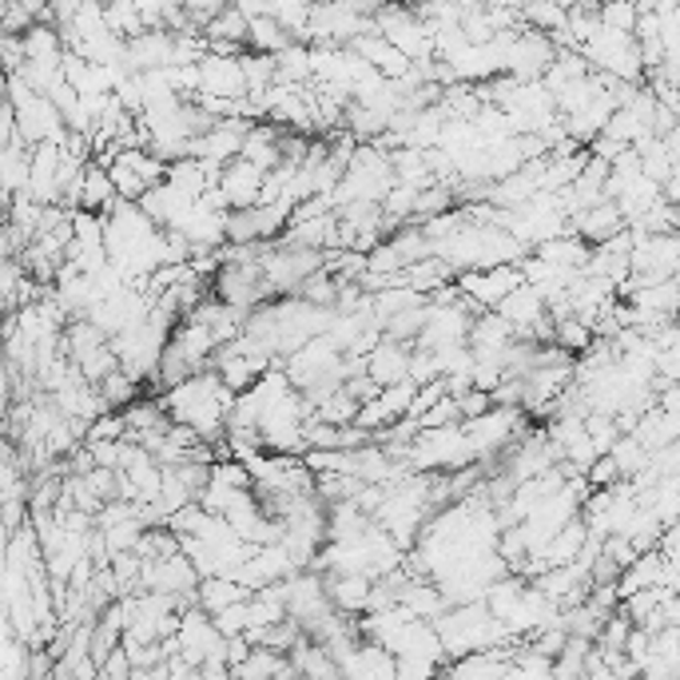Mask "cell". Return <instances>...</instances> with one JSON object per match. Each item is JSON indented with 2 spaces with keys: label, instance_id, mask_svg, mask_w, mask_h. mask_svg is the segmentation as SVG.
<instances>
[{
  "label": "cell",
  "instance_id": "cell-1",
  "mask_svg": "<svg viewBox=\"0 0 680 680\" xmlns=\"http://www.w3.org/2000/svg\"><path fill=\"white\" fill-rule=\"evenodd\" d=\"M239 390H231L223 382V375L215 367L196 370L191 378H183L179 387L164 390V406H168L171 422H183L208 442L227 438V410L235 402Z\"/></svg>",
  "mask_w": 680,
  "mask_h": 680
},
{
  "label": "cell",
  "instance_id": "cell-2",
  "mask_svg": "<svg viewBox=\"0 0 680 680\" xmlns=\"http://www.w3.org/2000/svg\"><path fill=\"white\" fill-rule=\"evenodd\" d=\"M478 458V450H473L470 434H466V426L461 422H450V426H434V430H422L419 438H414V446H410V466L414 470H466V466H473Z\"/></svg>",
  "mask_w": 680,
  "mask_h": 680
},
{
  "label": "cell",
  "instance_id": "cell-3",
  "mask_svg": "<svg viewBox=\"0 0 680 680\" xmlns=\"http://www.w3.org/2000/svg\"><path fill=\"white\" fill-rule=\"evenodd\" d=\"M522 263H498V267H478V271H458V287L466 299L478 306H498L513 287H522Z\"/></svg>",
  "mask_w": 680,
  "mask_h": 680
},
{
  "label": "cell",
  "instance_id": "cell-4",
  "mask_svg": "<svg viewBox=\"0 0 680 680\" xmlns=\"http://www.w3.org/2000/svg\"><path fill=\"white\" fill-rule=\"evenodd\" d=\"M199 76H203V88H199V92L223 96V100H243V96H252L239 53H208L199 60Z\"/></svg>",
  "mask_w": 680,
  "mask_h": 680
},
{
  "label": "cell",
  "instance_id": "cell-5",
  "mask_svg": "<svg viewBox=\"0 0 680 680\" xmlns=\"http://www.w3.org/2000/svg\"><path fill=\"white\" fill-rule=\"evenodd\" d=\"M176 60V32L164 24H152L140 36L127 41V64L132 73H156V68H171Z\"/></svg>",
  "mask_w": 680,
  "mask_h": 680
},
{
  "label": "cell",
  "instance_id": "cell-6",
  "mask_svg": "<svg viewBox=\"0 0 680 680\" xmlns=\"http://www.w3.org/2000/svg\"><path fill=\"white\" fill-rule=\"evenodd\" d=\"M263 183H267V171L259 164H252L247 156H235L223 168L220 188L227 196L231 208H252V203H263Z\"/></svg>",
  "mask_w": 680,
  "mask_h": 680
},
{
  "label": "cell",
  "instance_id": "cell-7",
  "mask_svg": "<svg viewBox=\"0 0 680 680\" xmlns=\"http://www.w3.org/2000/svg\"><path fill=\"white\" fill-rule=\"evenodd\" d=\"M410 367H414V350H410V343H398V338H387V335H382V343L367 355V375L375 378L378 387L406 382Z\"/></svg>",
  "mask_w": 680,
  "mask_h": 680
},
{
  "label": "cell",
  "instance_id": "cell-8",
  "mask_svg": "<svg viewBox=\"0 0 680 680\" xmlns=\"http://www.w3.org/2000/svg\"><path fill=\"white\" fill-rule=\"evenodd\" d=\"M625 227H628L625 211H621V203L613 196H605L601 203H593V208L577 211L573 215V231L581 235V239L597 243V247H601L605 239H613V235H621Z\"/></svg>",
  "mask_w": 680,
  "mask_h": 680
},
{
  "label": "cell",
  "instance_id": "cell-9",
  "mask_svg": "<svg viewBox=\"0 0 680 680\" xmlns=\"http://www.w3.org/2000/svg\"><path fill=\"white\" fill-rule=\"evenodd\" d=\"M140 208L159 223V227H179L183 215L196 208V196L188 191H179L176 183H159V188H147L144 199H140Z\"/></svg>",
  "mask_w": 680,
  "mask_h": 680
},
{
  "label": "cell",
  "instance_id": "cell-10",
  "mask_svg": "<svg viewBox=\"0 0 680 680\" xmlns=\"http://www.w3.org/2000/svg\"><path fill=\"white\" fill-rule=\"evenodd\" d=\"M326 589L343 613H370V593H375V577L370 573H326Z\"/></svg>",
  "mask_w": 680,
  "mask_h": 680
},
{
  "label": "cell",
  "instance_id": "cell-11",
  "mask_svg": "<svg viewBox=\"0 0 680 680\" xmlns=\"http://www.w3.org/2000/svg\"><path fill=\"white\" fill-rule=\"evenodd\" d=\"M115 203H120V191H115L112 171H108L100 159H92V164H88V171H85V188H80V208L108 215Z\"/></svg>",
  "mask_w": 680,
  "mask_h": 680
},
{
  "label": "cell",
  "instance_id": "cell-12",
  "mask_svg": "<svg viewBox=\"0 0 680 680\" xmlns=\"http://www.w3.org/2000/svg\"><path fill=\"white\" fill-rule=\"evenodd\" d=\"M247 597H252V589L243 586L239 577H231V573L203 577V581H199V605L208 609L211 617H215V613H223L227 605H239V601H247Z\"/></svg>",
  "mask_w": 680,
  "mask_h": 680
},
{
  "label": "cell",
  "instance_id": "cell-13",
  "mask_svg": "<svg viewBox=\"0 0 680 680\" xmlns=\"http://www.w3.org/2000/svg\"><path fill=\"white\" fill-rule=\"evenodd\" d=\"M294 44V32L287 29L279 16H252V32H247V48H255V53H287Z\"/></svg>",
  "mask_w": 680,
  "mask_h": 680
},
{
  "label": "cell",
  "instance_id": "cell-14",
  "mask_svg": "<svg viewBox=\"0 0 680 680\" xmlns=\"http://www.w3.org/2000/svg\"><path fill=\"white\" fill-rule=\"evenodd\" d=\"M104 16H108V29H112L115 36H124V41L140 36L144 29H152L136 0H104Z\"/></svg>",
  "mask_w": 680,
  "mask_h": 680
},
{
  "label": "cell",
  "instance_id": "cell-15",
  "mask_svg": "<svg viewBox=\"0 0 680 680\" xmlns=\"http://www.w3.org/2000/svg\"><path fill=\"white\" fill-rule=\"evenodd\" d=\"M168 183H176L179 191H188V196H196V199L211 188L208 168H203V159H199V156L171 159V168H168Z\"/></svg>",
  "mask_w": 680,
  "mask_h": 680
},
{
  "label": "cell",
  "instance_id": "cell-16",
  "mask_svg": "<svg viewBox=\"0 0 680 680\" xmlns=\"http://www.w3.org/2000/svg\"><path fill=\"white\" fill-rule=\"evenodd\" d=\"M100 394L108 398V406H112V410H127L140 394H144V382L120 367V370H112L104 382H100Z\"/></svg>",
  "mask_w": 680,
  "mask_h": 680
},
{
  "label": "cell",
  "instance_id": "cell-17",
  "mask_svg": "<svg viewBox=\"0 0 680 680\" xmlns=\"http://www.w3.org/2000/svg\"><path fill=\"white\" fill-rule=\"evenodd\" d=\"M108 171H112V179H115V191H120V199H132V203H140L144 199V191H147V183H144V176L136 171V164L127 159V152L120 147V156L108 164Z\"/></svg>",
  "mask_w": 680,
  "mask_h": 680
}]
</instances>
